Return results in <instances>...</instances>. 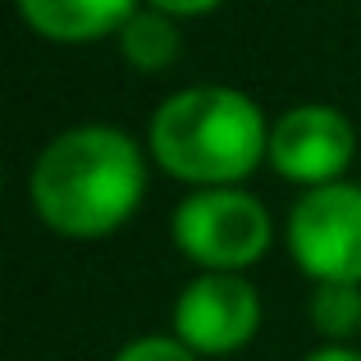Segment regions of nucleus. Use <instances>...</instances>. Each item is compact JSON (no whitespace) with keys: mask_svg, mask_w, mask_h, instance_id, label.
Returning <instances> with one entry per match:
<instances>
[{"mask_svg":"<svg viewBox=\"0 0 361 361\" xmlns=\"http://www.w3.org/2000/svg\"><path fill=\"white\" fill-rule=\"evenodd\" d=\"M307 361H361V353L348 343H320L316 353H307Z\"/></svg>","mask_w":361,"mask_h":361,"instance_id":"obj_12","label":"nucleus"},{"mask_svg":"<svg viewBox=\"0 0 361 361\" xmlns=\"http://www.w3.org/2000/svg\"><path fill=\"white\" fill-rule=\"evenodd\" d=\"M147 151L169 178L192 188H238L270 156V123L238 87H183L151 115Z\"/></svg>","mask_w":361,"mask_h":361,"instance_id":"obj_2","label":"nucleus"},{"mask_svg":"<svg viewBox=\"0 0 361 361\" xmlns=\"http://www.w3.org/2000/svg\"><path fill=\"white\" fill-rule=\"evenodd\" d=\"M288 252L316 283H361V183L302 188L288 211Z\"/></svg>","mask_w":361,"mask_h":361,"instance_id":"obj_4","label":"nucleus"},{"mask_svg":"<svg viewBox=\"0 0 361 361\" xmlns=\"http://www.w3.org/2000/svg\"><path fill=\"white\" fill-rule=\"evenodd\" d=\"M311 325L325 343H348L361 334V283H316Z\"/></svg>","mask_w":361,"mask_h":361,"instance_id":"obj_9","label":"nucleus"},{"mask_svg":"<svg viewBox=\"0 0 361 361\" xmlns=\"http://www.w3.org/2000/svg\"><path fill=\"white\" fill-rule=\"evenodd\" d=\"M169 238L202 274H243L274 243V220L247 188H192L169 215Z\"/></svg>","mask_w":361,"mask_h":361,"instance_id":"obj_3","label":"nucleus"},{"mask_svg":"<svg viewBox=\"0 0 361 361\" xmlns=\"http://www.w3.org/2000/svg\"><path fill=\"white\" fill-rule=\"evenodd\" d=\"M151 9H160V14H169V18H202V14H211V9H220L224 0H147Z\"/></svg>","mask_w":361,"mask_h":361,"instance_id":"obj_11","label":"nucleus"},{"mask_svg":"<svg viewBox=\"0 0 361 361\" xmlns=\"http://www.w3.org/2000/svg\"><path fill=\"white\" fill-rule=\"evenodd\" d=\"M119 51L137 73H165L183 55V37H178V18L160 14V9H137L119 32Z\"/></svg>","mask_w":361,"mask_h":361,"instance_id":"obj_8","label":"nucleus"},{"mask_svg":"<svg viewBox=\"0 0 361 361\" xmlns=\"http://www.w3.org/2000/svg\"><path fill=\"white\" fill-rule=\"evenodd\" d=\"M147 197V156L123 128L78 123L37 151L27 202L60 238H106L123 229Z\"/></svg>","mask_w":361,"mask_h":361,"instance_id":"obj_1","label":"nucleus"},{"mask_svg":"<svg viewBox=\"0 0 361 361\" xmlns=\"http://www.w3.org/2000/svg\"><path fill=\"white\" fill-rule=\"evenodd\" d=\"M357 156V128L343 110L307 101V106L283 110L270 123V169L288 183L302 188H320V183H338L348 174Z\"/></svg>","mask_w":361,"mask_h":361,"instance_id":"obj_5","label":"nucleus"},{"mask_svg":"<svg viewBox=\"0 0 361 361\" xmlns=\"http://www.w3.org/2000/svg\"><path fill=\"white\" fill-rule=\"evenodd\" d=\"M261 329V293L243 274H197L174 298V338L197 357H229Z\"/></svg>","mask_w":361,"mask_h":361,"instance_id":"obj_6","label":"nucleus"},{"mask_svg":"<svg viewBox=\"0 0 361 361\" xmlns=\"http://www.w3.org/2000/svg\"><path fill=\"white\" fill-rule=\"evenodd\" d=\"M115 361H197V353H192V348H183L174 334H147V338L123 343Z\"/></svg>","mask_w":361,"mask_h":361,"instance_id":"obj_10","label":"nucleus"},{"mask_svg":"<svg viewBox=\"0 0 361 361\" xmlns=\"http://www.w3.org/2000/svg\"><path fill=\"white\" fill-rule=\"evenodd\" d=\"M18 14L55 46H87L119 37L123 23L137 14V0H18Z\"/></svg>","mask_w":361,"mask_h":361,"instance_id":"obj_7","label":"nucleus"}]
</instances>
